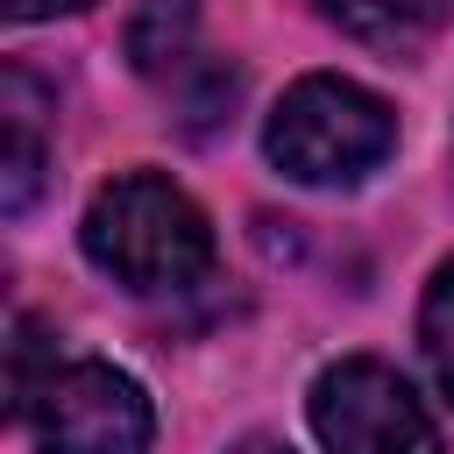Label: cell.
Wrapping results in <instances>:
<instances>
[{"instance_id":"9c48e42d","label":"cell","mask_w":454,"mask_h":454,"mask_svg":"<svg viewBox=\"0 0 454 454\" xmlns=\"http://www.w3.org/2000/svg\"><path fill=\"white\" fill-rule=\"evenodd\" d=\"M7 21H50V14H71V7H92V0H0Z\"/></svg>"},{"instance_id":"8992f818","label":"cell","mask_w":454,"mask_h":454,"mask_svg":"<svg viewBox=\"0 0 454 454\" xmlns=\"http://www.w3.org/2000/svg\"><path fill=\"white\" fill-rule=\"evenodd\" d=\"M121 43H128V64L142 78L184 71L192 64V43H199V0H135Z\"/></svg>"},{"instance_id":"30bf717a","label":"cell","mask_w":454,"mask_h":454,"mask_svg":"<svg viewBox=\"0 0 454 454\" xmlns=\"http://www.w3.org/2000/svg\"><path fill=\"white\" fill-rule=\"evenodd\" d=\"M312 7H326V0H312Z\"/></svg>"},{"instance_id":"7a4b0ae2","label":"cell","mask_w":454,"mask_h":454,"mask_svg":"<svg viewBox=\"0 0 454 454\" xmlns=\"http://www.w3.org/2000/svg\"><path fill=\"white\" fill-rule=\"evenodd\" d=\"M390 149H397V114L369 85L333 71L298 78L262 128V156L291 184H362Z\"/></svg>"},{"instance_id":"5b68a950","label":"cell","mask_w":454,"mask_h":454,"mask_svg":"<svg viewBox=\"0 0 454 454\" xmlns=\"http://www.w3.org/2000/svg\"><path fill=\"white\" fill-rule=\"evenodd\" d=\"M447 7H454V0H326L319 14H326L340 35L369 43V50L411 57V50H426V43L440 35Z\"/></svg>"},{"instance_id":"3957f363","label":"cell","mask_w":454,"mask_h":454,"mask_svg":"<svg viewBox=\"0 0 454 454\" xmlns=\"http://www.w3.org/2000/svg\"><path fill=\"white\" fill-rule=\"evenodd\" d=\"M14 419L35 426L43 447H78V454H135L156 433V411L135 376L114 362H50L43 376L14 383Z\"/></svg>"},{"instance_id":"6da1fadb","label":"cell","mask_w":454,"mask_h":454,"mask_svg":"<svg viewBox=\"0 0 454 454\" xmlns=\"http://www.w3.org/2000/svg\"><path fill=\"white\" fill-rule=\"evenodd\" d=\"M78 241L128 291H184V284H199L213 270L206 213L156 170H128L114 184H99L92 206H85Z\"/></svg>"},{"instance_id":"277c9868","label":"cell","mask_w":454,"mask_h":454,"mask_svg":"<svg viewBox=\"0 0 454 454\" xmlns=\"http://www.w3.org/2000/svg\"><path fill=\"white\" fill-rule=\"evenodd\" d=\"M305 411H312L319 447H340V454L440 447V426H433V411L419 404V390H411L390 362H376V355H348V362L319 369Z\"/></svg>"},{"instance_id":"52a82bcc","label":"cell","mask_w":454,"mask_h":454,"mask_svg":"<svg viewBox=\"0 0 454 454\" xmlns=\"http://www.w3.org/2000/svg\"><path fill=\"white\" fill-rule=\"evenodd\" d=\"M43 177V142H35V85L21 71H7V213H21L35 199Z\"/></svg>"},{"instance_id":"ba28073f","label":"cell","mask_w":454,"mask_h":454,"mask_svg":"<svg viewBox=\"0 0 454 454\" xmlns=\"http://www.w3.org/2000/svg\"><path fill=\"white\" fill-rule=\"evenodd\" d=\"M419 348H426V369L440 383V397L454 404V255L433 270L426 284V305H419Z\"/></svg>"}]
</instances>
